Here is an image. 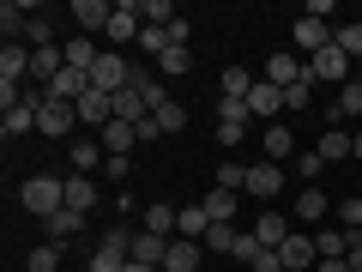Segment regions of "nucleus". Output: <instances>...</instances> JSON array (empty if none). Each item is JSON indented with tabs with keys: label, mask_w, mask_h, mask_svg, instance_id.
I'll list each match as a JSON object with an SVG mask.
<instances>
[{
	"label": "nucleus",
	"mask_w": 362,
	"mask_h": 272,
	"mask_svg": "<svg viewBox=\"0 0 362 272\" xmlns=\"http://www.w3.org/2000/svg\"><path fill=\"white\" fill-rule=\"evenodd\" d=\"M247 115H284V91L266 85V79H254V91H247Z\"/></svg>",
	"instance_id": "20"
},
{
	"label": "nucleus",
	"mask_w": 362,
	"mask_h": 272,
	"mask_svg": "<svg viewBox=\"0 0 362 272\" xmlns=\"http://www.w3.org/2000/svg\"><path fill=\"white\" fill-rule=\"evenodd\" d=\"M278 260H284V272H314V266H320V248H314L308 230H290L284 248H278Z\"/></svg>",
	"instance_id": "5"
},
{
	"label": "nucleus",
	"mask_w": 362,
	"mask_h": 272,
	"mask_svg": "<svg viewBox=\"0 0 362 272\" xmlns=\"http://www.w3.org/2000/svg\"><path fill=\"white\" fill-rule=\"evenodd\" d=\"M151 121H157V133H181V128H187V109L169 97V103H157V109H151Z\"/></svg>",
	"instance_id": "31"
},
{
	"label": "nucleus",
	"mask_w": 362,
	"mask_h": 272,
	"mask_svg": "<svg viewBox=\"0 0 362 272\" xmlns=\"http://www.w3.org/2000/svg\"><path fill=\"white\" fill-rule=\"evenodd\" d=\"M308 97H314V79L290 85V91H284V115H302V109H308Z\"/></svg>",
	"instance_id": "42"
},
{
	"label": "nucleus",
	"mask_w": 362,
	"mask_h": 272,
	"mask_svg": "<svg viewBox=\"0 0 362 272\" xmlns=\"http://www.w3.org/2000/svg\"><path fill=\"white\" fill-rule=\"evenodd\" d=\"M49 42H54V25L49 18H30L25 25V49H49Z\"/></svg>",
	"instance_id": "44"
},
{
	"label": "nucleus",
	"mask_w": 362,
	"mask_h": 272,
	"mask_svg": "<svg viewBox=\"0 0 362 272\" xmlns=\"http://www.w3.org/2000/svg\"><path fill=\"white\" fill-rule=\"evenodd\" d=\"M278 188H284V169L278 164H247V188H242L247 200H272Z\"/></svg>",
	"instance_id": "10"
},
{
	"label": "nucleus",
	"mask_w": 362,
	"mask_h": 272,
	"mask_svg": "<svg viewBox=\"0 0 362 272\" xmlns=\"http://www.w3.org/2000/svg\"><path fill=\"white\" fill-rule=\"evenodd\" d=\"M25 25H30V13L6 0V6H0V37H6V42H25Z\"/></svg>",
	"instance_id": "29"
},
{
	"label": "nucleus",
	"mask_w": 362,
	"mask_h": 272,
	"mask_svg": "<svg viewBox=\"0 0 362 272\" xmlns=\"http://www.w3.org/2000/svg\"><path fill=\"white\" fill-rule=\"evenodd\" d=\"M332 13H338L332 0H308V6H302V18H320V25H332Z\"/></svg>",
	"instance_id": "46"
},
{
	"label": "nucleus",
	"mask_w": 362,
	"mask_h": 272,
	"mask_svg": "<svg viewBox=\"0 0 362 272\" xmlns=\"http://www.w3.org/2000/svg\"><path fill=\"white\" fill-rule=\"evenodd\" d=\"M66 13H73V25L85 30H109V18H115V6H109V0H73V6H66Z\"/></svg>",
	"instance_id": "8"
},
{
	"label": "nucleus",
	"mask_w": 362,
	"mask_h": 272,
	"mask_svg": "<svg viewBox=\"0 0 362 272\" xmlns=\"http://www.w3.org/2000/svg\"><path fill=\"white\" fill-rule=\"evenodd\" d=\"M78 121H90V128H109V121H115V109H109L103 91H85V97H78Z\"/></svg>",
	"instance_id": "25"
},
{
	"label": "nucleus",
	"mask_w": 362,
	"mask_h": 272,
	"mask_svg": "<svg viewBox=\"0 0 362 272\" xmlns=\"http://www.w3.org/2000/svg\"><path fill=\"white\" fill-rule=\"evenodd\" d=\"M211 188H230V194H242V188H247V169H242V164H218V181H211Z\"/></svg>",
	"instance_id": "43"
},
{
	"label": "nucleus",
	"mask_w": 362,
	"mask_h": 272,
	"mask_svg": "<svg viewBox=\"0 0 362 272\" xmlns=\"http://www.w3.org/2000/svg\"><path fill=\"white\" fill-rule=\"evenodd\" d=\"M199 206H206V218H211V224H235V212H242V200H235L230 188H211V194L199 200Z\"/></svg>",
	"instance_id": "21"
},
{
	"label": "nucleus",
	"mask_w": 362,
	"mask_h": 272,
	"mask_svg": "<svg viewBox=\"0 0 362 272\" xmlns=\"http://www.w3.org/2000/svg\"><path fill=\"white\" fill-rule=\"evenodd\" d=\"M314 272H350V260H320Z\"/></svg>",
	"instance_id": "49"
},
{
	"label": "nucleus",
	"mask_w": 362,
	"mask_h": 272,
	"mask_svg": "<svg viewBox=\"0 0 362 272\" xmlns=\"http://www.w3.org/2000/svg\"><path fill=\"white\" fill-rule=\"evenodd\" d=\"M145 25H175V0H139Z\"/></svg>",
	"instance_id": "38"
},
{
	"label": "nucleus",
	"mask_w": 362,
	"mask_h": 272,
	"mask_svg": "<svg viewBox=\"0 0 362 272\" xmlns=\"http://www.w3.org/2000/svg\"><path fill=\"white\" fill-rule=\"evenodd\" d=\"M332 42L350 55V61H362V25H338V30H332Z\"/></svg>",
	"instance_id": "40"
},
{
	"label": "nucleus",
	"mask_w": 362,
	"mask_h": 272,
	"mask_svg": "<svg viewBox=\"0 0 362 272\" xmlns=\"http://www.w3.org/2000/svg\"><path fill=\"white\" fill-rule=\"evenodd\" d=\"M296 212H302V224H320L326 212H332V200H326L320 188H302V194H296Z\"/></svg>",
	"instance_id": "28"
},
{
	"label": "nucleus",
	"mask_w": 362,
	"mask_h": 272,
	"mask_svg": "<svg viewBox=\"0 0 362 272\" xmlns=\"http://www.w3.org/2000/svg\"><path fill=\"white\" fill-rule=\"evenodd\" d=\"M145 230L163 236V242H175V230H181V206H163V200H151V206H145Z\"/></svg>",
	"instance_id": "15"
},
{
	"label": "nucleus",
	"mask_w": 362,
	"mask_h": 272,
	"mask_svg": "<svg viewBox=\"0 0 362 272\" xmlns=\"http://www.w3.org/2000/svg\"><path fill=\"white\" fill-rule=\"evenodd\" d=\"M247 236H254V242H266V248H284V236H290V218H284V212H259Z\"/></svg>",
	"instance_id": "17"
},
{
	"label": "nucleus",
	"mask_w": 362,
	"mask_h": 272,
	"mask_svg": "<svg viewBox=\"0 0 362 272\" xmlns=\"http://www.w3.org/2000/svg\"><path fill=\"white\" fill-rule=\"evenodd\" d=\"M218 121H235V128H247V103H242V97H218Z\"/></svg>",
	"instance_id": "45"
},
{
	"label": "nucleus",
	"mask_w": 362,
	"mask_h": 272,
	"mask_svg": "<svg viewBox=\"0 0 362 272\" xmlns=\"http://www.w3.org/2000/svg\"><path fill=\"white\" fill-rule=\"evenodd\" d=\"M109 109H115V121H133V128H139L145 115H151V103H145V91H115V97H109Z\"/></svg>",
	"instance_id": "16"
},
{
	"label": "nucleus",
	"mask_w": 362,
	"mask_h": 272,
	"mask_svg": "<svg viewBox=\"0 0 362 272\" xmlns=\"http://www.w3.org/2000/svg\"><path fill=\"white\" fill-rule=\"evenodd\" d=\"M37 133L42 140H78V103H61V97H49V103L37 109Z\"/></svg>",
	"instance_id": "2"
},
{
	"label": "nucleus",
	"mask_w": 362,
	"mask_h": 272,
	"mask_svg": "<svg viewBox=\"0 0 362 272\" xmlns=\"http://www.w3.org/2000/svg\"><path fill=\"white\" fill-rule=\"evenodd\" d=\"M61 49H66V67H78V73H90V67H97V55H103L90 37H66Z\"/></svg>",
	"instance_id": "26"
},
{
	"label": "nucleus",
	"mask_w": 362,
	"mask_h": 272,
	"mask_svg": "<svg viewBox=\"0 0 362 272\" xmlns=\"http://www.w3.org/2000/svg\"><path fill=\"white\" fill-rule=\"evenodd\" d=\"M73 272H90V266H73Z\"/></svg>",
	"instance_id": "52"
},
{
	"label": "nucleus",
	"mask_w": 362,
	"mask_h": 272,
	"mask_svg": "<svg viewBox=\"0 0 362 272\" xmlns=\"http://www.w3.org/2000/svg\"><path fill=\"white\" fill-rule=\"evenodd\" d=\"M187 67H194V55H187V49H169V55H157V79H181Z\"/></svg>",
	"instance_id": "36"
},
{
	"label": "nucleus",
	"mask_w": 362,
	"mask_h": 272,
	"mask_svg": "<svg viewBox=\"0 0 362 272\" xmlns=\"http://www.w3.org/2000/svg\"><path fill=\"white\" fill-rule=\"evenodd\" d=\"M199 260H206V242H187V236H175L163 254V272H199Z\"/></svg>",
	"instance_id": "13"
},
{
	"label": "nucleus",
	"mask_w": 362,
	"mask_h": 272,
	"mask_svg": "<svg viewBox=\"0 0 362 272\" xmlns=\"http://www.w3.org/2000/svg\"><path fill=\"white\" fill-rule=\"evenodd\" d=\"M127 85H133V61H121V49H103L97 67H90V91L115 97V91H127Z\"/></svg>",
	"instance_id": "3"
},
{
	"label": "nucleus",
	"mask_w": 362,
	"mask_h": 272,
	"mask_svg": "<svg viewBox=\"0 0 362 272\" xmlns=\"http://www.w3.org/2000/svg\"><path fill=\"white\" fill-rule=\"evenodd\" d=\"M314 248H320V260H344L350 254V236L344 230H320V236H314Z\"/></svg>",
	"instance_id": "35"
},
{
	"label": "nucleus",
	"mask_w": 362,
	"mask_h": 272,
	"mask_svg": "<svg viewBox=\"0 0 362 272\" xmlns=\"http://www.w3.org/2000/svg\"><path fill=\"white\" fill-rule=\"evenodd\" d=\"M332 30H338V25H320V18H296V49H302V61H308V55H320V49H332Z\"/></svg>",
	"instance_id": "12"
},
{
	"label": "nucleus",
	"mask_w": 362,
	"mask_h": 272,
	"mask_svg": "<svg viewBox=\"0 0 362 272\" xmlns=\"http://www.w3.org/2000/svg\"><path fill=\"white\" fill-rule=\"evenodd\" d=\"M356 157H362V133H356Z\"/></svg>",
	"instance_id": "51"
},
{
	"label": "nucleus",
	"mask_w": 362,
	"mask_h": 272,
	"mask_svg": "<svg viewBox=\"0 0 362 272\" xmlns=\"http://www.w3.org/2000/svg\"><path fill=\"white\" fill-rule=\"evenodd\" d=\"M0 133H6V140H18V133H37V109H30V103L0 109Z\"/></svg>",
	"instance_id": "23"
},
{
	"label": "nucleus",
	"mask_w": 362,
	"mask_h": 272,
	"mask_svg": "<svg viewBox=\"0 0 362 272\" xmlns=\"http://www.w3.org/2000/svg\"><path fill=\"white\" fill-rule=\"evenodd\" d=\"M259 79H266V85H278V91H290V85H302V79H314V73H308V61H302V55H272V61L259 67Z\"/></svg>",
	"instance_id": "6"
},
{
	"label": "nucleus",
	"mask_w": 362,
	"mask_h": 272,
	"mask_svg": "<svg viewBox=\"0 0 362 272\" xmlns=\"http://www.w3.org/2000/svg\"><path fill=\"white\" fill-rule=\"evenodd\" d=\"M163 254H169V242H163V236L133 230V260H139V266H163Z\"/></svg>",
	"instance_id": "24"
},
{
	"label": "nucleus",
	"mask_w": 362,
	"mask_h": 272,
	"mask_svg": "<svg viewBox=\"0 0 362 272\" xmlns=\"http://www.w3.org/2000/svg\"><path fill=\"white\" fill-rule=\"evenodd\" d=\"M42 230H49V242H73V236L78 230H85V212H73V206H61V212H54V218H42Z\"/></svg>",
	"instance_id": "18"
},
{
	"label": "nucleus",
	"mask_w": 362,
	"mask_h": 272,
	"mask_svg": "<svg viewBox=\"0 0 362 272\" xmlns=\"http://www.w3.org/2000/svg\"><path fill=\"white\" fill-rule=\"evenodd\" d=\"M235 260H242V266H254V272H284V260H278V248L254 242V236H242V242H235Z\"/></svg>",
	"instance_id": "11"
},
{
	"label": "nucleus",
	"mask_w": 362,
	"mask_h": 272,
	"mask_svg": "<svg viewBox=\"0 0 362 272\" xmlns=\"http://www.w3.org/2000/svg\"><path fill=\"white\" fill-rule=\"evenodd\" d=\"M242 133H247V128H235V121H218V140H223V145H242Z\"/></svg>",
	"instance_id": "47"
},
{
	"label": "nucleus",
	"mask_w": 362,
	"mask_h": 272,
	"mask_svg": "<svg viewBox=\"0 0 362 272\" xmlns=\"http://www.w3.org/2000/svg\"><path fill=\"white\" fill-rule=\"evenodd\" d=\"M332 115H362V85L350 79V85H338V109Z\"/></svg>",
	"instance_id": "41"
},
{
	"label": "nucleus",
	"mask_w": 362,
	"mask_h": 272,
	"mask_svg": "<svg viewBox=\"0 0 362 272\" xmlns=\"http://www.w3.org/2000/svg\"><path fill=\"white\" fill-rule=\"evenodd\" d=\"M218 85H223V97H242V103H247V91H254V73H247V67H223Z\"/></svg>",
	"instance_id": "33"
},
{
	"label": "nucleus",
	"mask_w": 362,
	"mask_h": 272,
	"mask_svg": "<svg viewBox=\"0 0 362 272\" xmlns=\"http://www.w3.org/2000/svg\"><path fill=\"white\" fill-rule=\"evenodd\" d=\"M206 230H211L206 206H181V230H175V236H187V242H206Z\"/></svg>",
	"instance_id": "30"
},
{
	"label": "nucleus",
	"mask_w": 362,
	"mask_h": 272,
	"mask_svg": "<svg viewBox=\"0 0 362 272\" xmlns=\"http://www.w3.org/2000/svg\"><path fill=\"white\" fill-rule=\"evenodd\" d=\"M338 218H344V236L356 242V236H362V194H350L344 206H338Z\"/></svg>",
	"instance_id": "39"
},
{
	"label": "nucleus",
	"mask_w": 362,
	"mask_h": 272,
	"mask_svg": "<svg viewBox=\"0 0 362 272\" xmlns=\"http://www.w3.org/2000/svg\"><path fill=\"white\" fill-rule=\"evenodd\" d=\"M314 152H320L326 164H344V157H356V133H350V128H326Z\"/></svg>",
	"instance_id": "14"
},
{
	"label": "nucleus",
	"mask_w": 362,
	"mask_h": 272,
	"mask_svg": "<svg viewBox=\"0 0 362 272\" xmlns=\"http://www.w3.org/2000/svg\"><path fill=\"white\" fill-rule=\"evenodd\" d=\"M0 85H30V49L25 42H6L0 49Z\"/></svg>",
	"instance_id": "9"
},
{
	"label": "nucleus",
	"mask_w": 362,
	"mask_h": 272,
	"mask_svg": "<svg viewBox=\"0 0 362 272\" xmlns=\"http://www.w3.org/2000/svg\"><path fill=\"white\" fill-rule=\"evenodd\" d=\"M344 260H350V272H362V236L350 242V254H344Z\"/></svg>",
	"instance_id": "48"
},
{
	"label": "nucleus",
	"mask_w": 362,
	"mask_h": 272,
	"mask_svg": "<svg viewBox=\"0 0 362 272\" xmlns=\"http://www.w3.org/2000/svg\"><path fill=\"white\" fill-rule=\"evenodd\" d=\"M127 272H163V266H139V260H127Z\"/></svg>",
	"instance_id": "50"
},
{
	"label": "nucleus",
	"mask_w": 362,
	"mask_h": 272,
	"mask_svg": "<svg viewBox=\"0 0 362 272\" xmlns=\"http://www.w3.org/2000/svg\"><path fill=\"white\" fill-rule=\"evenodd\" d=\"M18 200H25V212H37V218H54V212L66 206V176H25Z\"/></svg>",
	"instance_id": "1"
},
{
	"label": "nucleus",
	"mask_w": 362,
	"mask_h": 272,
	"mask_svg": "<svg viewBox=\"0 0 362 272\" xmlns=\"http://www.w3.org/2000/svg\"><path fill=\"white\" fill-rule=\"evenodd\" d=\"M139 49L145 55H169V49H175V42H169V25H145L139 30Z\"/></svg>",
	"instance_id": "37"
},
{
	"label": "nucleus",
	"mask_w": 362,
	"mask_h": 272,
	"mask_svg": "<svg viewBox=\"0 0 362 272\" xmlns=\"http://www.w3.org/2000/svg\"><path fill=\"white\" fill-rule=\"evenodd\" d=\"M66 164H73V176H97V169L109 164V152H103V140H85V133H78V140L66 145Z\"/></svg>",
	"instance_id": "7"
},
{
	"label": "nucleus",
	"mask_w": 362,
	"mask_h": 272,
	"mask_svg": "<svg viewBox=\"0 0 362 272\" xmlns=\"http://www.w3.org/2000/svg\"><path fill=\"white\" fill-rule=\"evenodd\" d=\"M25 266H30V272H61V242H37V248L25 254Z\"/></svg>",
	"instance_id": "32"
},
{
	"label": "nucleus",
	"mask_w": 362,
	"mask_h": 272,
	"mask_svg": "<svg viewBox=\"0 0 362 272\" xmlns=\"http://www.w3.org/2000/svg\"><path fill=\"white\" fill-rule=\"evenodd\" d=\"M308 73H314V79H326V85H350V79H356V61H350V55L332 42V49L308 55Z\"/></svg>",
	"instance_id": "4"
},
{
	"label": "nucleus",
	"mask_w": 362,
	"mask_h": 272,
	"mask_svg": "<svg viewBox=\"0 0 362 272\" xmlns=\"http://www.w3.org/2000/svg\"><path fill=\"white\" fill-rule=\"evenodd\" d=\"M97 140H103V152H109V157H127L133 145H139V128H133V121H109Z\"/></svg>",
	"instance_id": "19"
},
{
	"label": "nucleus",
	"mask_w": 362,
	"mask_h": 272,
	"mask_svg": "<svg viewBox=\"0 0 362 272\" xmlns=\"http://www.w3.org/2000/svg\"><path fill=\"white\" fill-rule=\"evenodd\" d=\"M66 206L90 212V206H97V181H90V176H66Z\"/></svg>",
	"instance_id": "27"
},
{
	"label": "nucleus",
	"mask_w": 362,
	"mask_h": 272,
	"mask_svg": "<svg viewBox=\"0 0 362 272\" xmlns=\"http://www.w3.org/2000/svg\"><path fill=\"white\" fill-rule=\"evenodd\" d=\"M235 242H242L235 224H211V230H206V248H211V254H235Z\"/></svg>",
	"instance_id": "34"
},
{
	"label": "nucleus",
	"mask_w": 362,
	"mask_h": 272,
	"mask_svg": "<svg viewBox=\"0 0 362 272\" xmlns=\"http://www.w3.org/2000/svg\"><path fill=\"white\" fill-rule=\"evenodd\" d=\"M259 145H266V164H284V157L296 152V133H290L284 121H272V128H266V140H259Z\"/></svg>",
	"instance_id": "22"
}]
</instances>
